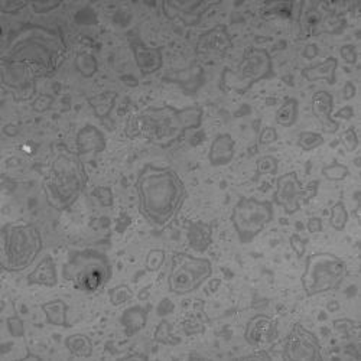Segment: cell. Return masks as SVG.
Segmentation results:
<instances>
[{
	"label": "cell",
	"instance_id": "15",
	"mask_svg": "<svg viewBox=\"0 0 361 361\" xmlns=\"http://www.w3.org/2000/svg\"><path fill=\"white\" fill-rule=\"evenodd\" d=\"M214 5H218V2H166L162 8L168 19L179 20L185 26H196Z\"/></svg>",
	"mask_w": 361,
	"mask_h": 361
},
{
	"label": "cell",
	"instance_id": "19",
	"mask_svg": "<svg viewBox=\"0 0 361 361\" xmlns=\"http://www.w3.org/2000/svg\"><path fill=\"white\" fill-rule=\"evenodd\" d=\"M236 142L230 133H220L214 137V141L208 151V162L211 166H226L234 159Z\"/></svg>",
	"mask_w": 361,
	"mask_h": 361
},
{
	"label": "cell",
	"instance_id": "16",
	"mask_svg": "<svg viewBox=\"0 0 361 361\" xmlns=\"http://www.w3.org/2000/svg\"><path fill=\"white\" fill-rule=\"evenodd\" d=\"M277 336L276 322L263 314L255 315L246 325L244 340L252 347H262L274 340Z\"/></svg>",
	"mask_w": 361,
	"mask_h": 361
},
{
	"label": "cell",
	"instance_id": "3",
	"mask_svg": "<svg viewBox=\"0 0 361 361\" xmlns=\"http://www.w3.org/2000/svg\"><path fill=\"white\" fill-rule=\"evenodd\" d=\"M203 116L204 112L198 106L148 107L127 122L126 134L130 139L141 136L153 145L166 148L178 142L188 130L200 129Z\"/></svg>",
	"mask_w": 361,
	"mask_h": 361
},
{
	"label": "cell",
	"instance_id": "10",
	"mask_svg": "<svg viewBox=\"0 0 361 361\" xmlns=\"http://www.w3.org/2000/svg\"><path fill=\"white\" fill-rule=\"evenodd\" d=\"M211 274L213 263L208 259L188 253H175L168 274V289L179 296L192 293L200 289Z\"/></svg>",
	"mask_w": 361,
	"mask_h": 361
},
{
	"label": "cell",
	"instance_id": "38",
	"mask_svg": "<svg viewBox=\"0 0 361 361\" xmlns=\"http://www.w3.org/2000/svg\"><path fill=\"white\" fill-rule=\"evenodd\" d=\"M171 334H170V324L168 322H160V325L156 329L155 338L159 343H165V344H174L172 340H170Z\"/></svg>",
	"mask_w": 361,
	"mask_h": 361
},
{
	"label": "cell",
	"instance_id": "20",
	"mask_svg": "<svg viewBox=\"0 0 361 361\" xmlns=\"http://www.w3.org/2000/svg\"><path fill=\"white\" fill-rule=\"evenodd\" d=\"M77 149L80 156L100 153L106 149V137L96 126L87 125L77 134Z\"/></svg>",
	"mask_w": 361,
	"mask_h": 361
},
{
	"label": "cell",
	"instance_id": "39",
	"mask_svg": "<svg viewBox=\"0 0 361 361\" xmlns=\"http://www.w3.org/2000/svg\"><path fill=\"white\" fill-rule=\"evenodd\" d=\"M8 328L13 337H23V334H25L23 322L19 317H11L8 319Z\"/></svg>",
	"mask_w": 361,
	"mask_h": 361
},
{
	"label": "cell",
	"instance_id": "34",
	"mask_svg": "<svg viewBox=\"0 0 361 361\" xmlns=\"http://www.w3.org/2000/svg\"><path fill=\"white\" fill-rule=\"evenodd\" d=\"M277 168H279L277 159L270 155H266V156H262L260 159H258V163H256L258 175H276Z\"/></svg>",
	"mask_w": 361,
	"mask_h": 361
},
{
	"label": "cell",
	"instance_id": "36",
	"mask_svg": "<svg viewBox=\"0 0 361 361\" xmlns=\"http://www.w3.org/2000/svg\"><path fill=\"white\" fill-rule=\"evenodd\" d=\"M341 144L344 145L347 152H354L358 148V136L355 133L354 127L347 129L346 132L341 133Z\"/></svg>",
	"mask_w": 361,
	"mask_h": 361
},
{
	"label": "cell",
	"instance_id": "27",
	"mask_svg": "<svg viewBox=\"0 0 361 361\" xmlns=\"http://www.w3.org/2000/svg\"><path fill=\"white\" fill-rule=\"evenodd\" d=\"M67 350L78 358H89L93 355V341L86 334H72L65 338Z\"/></svg>",
	"mask_w": 361,
	"mask_h": 361
},
{
	"label": "cell",
	"instance_id": "47",
	"mask_svg": "<svg viewBox=\"0 0 361 361\" xmlns=\"http://www.w3.org/2000/svg\"><path fill=\"white\" fill-rule=\"evenodd\" d=\"M354 96H355V87L351 81H348V82H346V87H344V99L350 100Z\"/></svg>",
	"mask_w": 361,
	"mask_h": 361
},
{
	"label": "cell",
	"instance_id": "7",
	"mask_svg": "<svg viewBox=\"0 0 361 361\" xmlns=\"http://www.w3.org/2000/svg\"><path fill=\"white\" fill-rule=\"evenodd\" d=\"M348 274L346 262L332 253H312L305 260L300 276L302 289L308 298L337 291Z\"/></svg>",
	"mask_w": 361,
	"mask_h": 361
},
{
	"label": "cell",
	"instance_id": "1",
	"mask_svg": "<svg viewBox=\"0 0 361 361\" xmlns=\"http://www.w3.org/2000/svg\"><path fill=\"white\" fill-rule=\"evenodd\" d=\"M139 211L149 224L163 229L177 218L185 200L186 186L170 166L146 163L136 179Z\"/></svg>",
	"mask_w": 361,
	"mask_h": 361
},
{
	"label": "cell",
	"instance_id": "42",
	"mask_svg": "<svg viewBox=\"0 0 361 361\" xmlns=\"http://www.w3.org/2000/svg\"><path fill=\"white\" fill-rule=\"evenodd\" d=\"M27 5H30L27 2H4L2 6H0V9H2L4 13H18Z\"/></svg>",
	"mask_w": 361,
	"mask_h": 361
},
{
	"label": "cell",
	"instance_id": "31",
	"mask_svg": "<svg viewBox=\"0 0 361 361\" xmlns=\"http://www.w3.org/2000/svg\"><path fill=\"white\" fill-rule=\"evenodd\" d=\"M75 68L82 77H93L97 72V60L90 53H78L75 58Z\"/></svg>",
	"mask_w": 361,
	"mask_h": 361
},
{
	"label": "cell",
	"instance_id": "23",
	"mask_svg": "<svg viewBox=\"0 0 361 361\" xmlns=\"http://www.w3.org/2000/svg\"><path fill=\"white\" fill-rule=\"evenodd\" d=\"M337 68H338V60L334 57H328L322 63H318L315 65L307 67L302 70V77L308 81H319L324 80L328 84H336L337 81Z\"/></svg>",
	"mask_w": 361,
	"mask_h": 361
},
{
	"label": "cell",
	"instance_id": "13",
	"mask_svg": "<svg viewBox=\"0 0 361 361\" xmlns=\"http://www.w3.org/2000/svg\"><path fill=\"white\" fill-rule=\"evenodd\" d=\"M284 358L291 361L322 360L318 337L302 324H295L285 340Z\"/></svg>",
	"mask_w": 361,
	"mask_h": 361
},
{
	"label": "cell",
	"instance_id": "32",
	"mask_svg": "<svg viewBox=\"0 0 361 361\" xmlns=\"http://www.w3.org/2000/svg\"><path fill=\"white\" fill-rule=\"evenodd\" d=\"M322 175L328 179V181H343L350 175V170L347 165L343 163H331L327 165L322 168Z\"/></svg>",
	"mask_w": 361,
	"mask_h": 361
},
{
	"label": "cell",
	"instance_id": "14",
	"mask_svg": "<svg viewBox=\"0 0 361 361\" xmlns=\"http://www.w3.org/2000/svg\"><path fill=\"white\" fill-rule=\"evenodd\" d=\"M233 48V39L226 25H215L211 30L203 32L197 41L196 52L204 58H223Z\"/></svg>",
	"mask_w": 361,
	"mask_h": 361
},
{
	"label": "cell",
	"instance_id": "4",
	"mask_svg": "<svg viewBox=\"0 0 361 361\" xmlns=\"http://www.w3.org/2000/svg\"><path fill=\"white\" fill-rule=\"evenodd\" d=\"M87 186V172L78 153L61 152L55 156L44 181L48 204L58 210H68Z\"/></svg>",
	"mask_w": 361,
	"mask_h": 361
},
{
	"label": "cell",
	"instance_id": "37",
	"mask_svg": "<svg viewBox=\"0 0 361 361\" xmlns=\"http://www.w3.org/2000/svg\"><path fill=\"white\" fill-rule=\"evenodd\" d=\"M93 196L99 200V203L103 207H112L113 205V194H112V189L107 188V186H97L93 191Z\"/></svg>",
	"mask_w": 361,
	"mask_h": 361
},
{
	"label": "cell",
	"instance_id": "30",
	"mask_svg": "<svg viewBox=\"0 0 361 361\" xmlns=\"http://www.w3.org/2000/svg\"><path fill=\"white\" fill-rule=\"evenodd\" d=\"M324 142V136L317 132H302L298 136V146L305 152H311L322 146Z\"/></svg>",
	"mask_w": 361,
	"mask_h": 361
},
{
	"label": "cell",
	"instance_id": "22",
	"mask_svg": "<svg viewBox=\"0 0 361 361\" xmlns=\"http://www.w3.org/2000/svg\"><path fill=\"white\" fill-rule=\"evenodd\" d=\"M186 240L198 253H204L213 243V227L204 221H191L186 229Z\"/></svg>",
	"mask_w": 361,
	"mask_h": 361
},
{
	"label": "cell",
	"instance_id": "2",
	"mask_svg": "<svg viewBox=\"0 0 361 361\" xmlns=\"http://www.w3.org/2000/svg\"><path fill=\"white\" fill-rule=\"evenodd\" d=\"M65 53L67 45L60 31L41 25H25L13 34L2 58L30 65L41 78L57 71Z\"/></svg>",
	"mask_w": 361,
	"mask_h": 361
},
{
	"label": "cell",
	"instance_id": "21",
	"mask_svg": "<svg viewBox=\"0 0 361 361\" xmlns=\"http://www.w3.org/2000/svg\"><path fill=\"white\" fill-rule=\"evenodd\" d=\"M27 285H41L52 288L58 284L57 265H55L52 256H45L38 266L27 274Z\"/></svg>",
	"mask_w": 361,
	"mask_h": 361
},
{
	"label": "cell",
	"instance_id": "44",
	"mask_svg": "<svg viewBox=\"0 0 361 361\" xmlns=\"http://www.w3.org/2000/svg\"><path fill=\"white\" fill-rule=\"evenodd\" d=\"M341 57L346 60L348 64H354L357 61V52L353 45H344L341 48Z\"/></svg>",
	"mask_w": 361,
	"mask_h": 361
},
{
	"label": "cell",
	"instance_id": "29",
	"mask_svg": "<svg viewBox=\"0 0 361 361\" xmlns=\"http://www.w3.org/2000/svg\"><path fill=\"white\" fill-rule=\"evenodd\" d=\"M348 211L346 208V204L343 201L336 203L331 207V215H329V224L332 229L337 232H343L348 223Z\"/></svg>",
	"mask_w": 361,
	"mask_h": 361
},
{
	"label": "cell",
	"instance_id": "18",
	"mask_svg": "<svg viewBox=\"0 0 361 361\" xmlns=\"http://www.w3.org/2000/svg\"><path fill=\"white\" fill-rule=\"evenodd\" d=\"M132 51L134 55V61L142 72V75H151L159 71L163 65L162 48L159 46H148L144 42H133Z\"/></svg>",
	"mask_w": 361,
	"mask_h": 361
},
{
	"label": "cell",
	"instance_id": "40",
	"mask_svg": "<svg viewBox=\"0 0 361 361\" xmlns=\"http://www.w3.org/2000/svg\"><path fill=\"white\" fill-rule=\"evenodd\" d=\"M289 243H291L292 250L296 253V256H298V258H303L305 250H307V247H305V240H303L299 234L295 233V234L291 236Z\"/></svg>",
	"mask_w": 361,
	"mask_h": 361
},
{
	"label": "cell",
	"instance_id": "8",
	"mask_svg": "<svg viewBox=\"0 0 361 361\" xmlns=\"http://www.w3.org/2000/svg\"><path fill=\"white\" fill-rule=\"evenodd\" d=\"M273 75L270 53L265 48L248 46L236 68H226L221 74L220 87L226 93L244 94L259 81Z\"/></svg>",
	"mask_w": 361,
	"mask_h": 361
},
{
	"label": "cell",
	"instance_id": "24",
	"mask_svg": "<svg viewBox=\"0 0 361 361\" xmlns=\"http://www.w3.org/2000/svg\"><path fill=\"white\" fill-rule=\"evenodd\" d=\"M120 322L125 327L126 336L132 337L145 328L148 322V310L141 307V305H134V307H130L123 312Z\"/></svg>",
	"mask_w": 361,
	"mask_h": 361
},
{
	"label": "cell",
	"instance_id": "35",
	"mask_svg": "<svg viewBox=\"0 0 361 361\" xmlns=\"http://www.w3.org/2000/svg\"><path fill=\"white\" fill-rule=\"evenodd\" d=\"M163 260H165L163 250H158V248L151 250V252L148 253V258H146V269L149 272H156L163 265Z\"/></svg>",
	"mask_w": 361,
	"mask_h": 361
},
{
	"label": "cell",
	"instance_id": "46",
	"mask_svg": "<svg viewBox=\"0 0 361 361\" xmlns=\"http://www.w3.org/2000/svg\"><path fill=\"white\" fill-rule=\"evenodd\" d=\"M354 116V110H353V107L351 106H346V107H343L340 112L337 113V118H340V119H346V120H350L351 118Z\"/></svg>",
	"mask_w": 361,
	"mask_h": 361
},
{
	"label": "cell",
	"instance_id": "17",
	"mask_svg": "<svg viewBox=\"0 0 361 361\" xmlns=\"http://www.w3.org/2000/svg\"><path fill=\"white\" fill-rule=\"evenodd\" d=\"M312 115L319 122L325 133H336L340 129V123L332 118V108H334V97L331 93L319 90L312 96L311 100Z\"/></svg>",
	"mask_w": 361,
	"mask_h": 361
},
{
	"label": "cell",
	"instance_id": "26",
	"mask_svg": "<svg viewBox=\"0 0 361 361\" xmlns=\"http://www.w3.org/2000/svg\"><path fill=\"white\" fill-rule=\"evenodd\" d=\"M299 115V103L293 97H286L274 115L276 123L282 127H292Z\"/></svg>",
	"mask_w": 361,
	"mask_h": 361
},
{
	"label": "cell",
	"instance_id": "12",
	"mask_svg": "<svg viewBox=\"0 0 361 361\" xmlns=\"http://www.w3.org/2000/svg\"><path fill=\"white\" fill-rule=\"evenodd\" d=\"M39 75L26 64L2 58L4 84L13 91L16 101L31 100L37 93V80Z\"/></svg>",
	"mask_w": 361,
	"mask_h": 361
},
{
	"label": "cell",
	"instance_id": "6",
	"mask_svg": "<svg viewBox=\"0 0 361 361\" xmlns=\"http://www.w3.org/2000/svg\"><path fill=\"white\" fill-rule=\"evenodd\" d=\"M64 281L72 284L77 291L94 293L112 279V265L106 255L93 248L77 250L68 255L63 267Z\"/></svg>",
	"mask_w": 361,
	"mask_h": 361
},
{
	"label": "cell",
	"instance_id": "45",
	"mask_svg": "<svg viewBox=\"0 0 361 361\" xmlns=\"http://www.w3.org/2000/svg\"><path fill=\"white\" fill-rule=\"evenodd\" d=\"M307 229L310 233H321L322 232V220L318 217H311L307 223Z\"/></svg>",
	"mask_w": 361,
	"mask_h": 361
},
{
	"label": "cell",
	"instance_id": "25",
	"mask_svg": "<svg viewBox=\"0 0 361 361\" xmlns=\"http://www.w3.org/2000/svg\"><path fill=\"white\" fill-rule=\"evenodd\" d=\"M41 310L45 314L46 322L53 327H63L70 328L67 312H68V305L63 299H52L41 305Z\"/></svg>",
	"mask_w": 361,
	"mask_h": 361
},
{
	"label": "cell",
	"instance_id": "28",
	"mask_svg": "<svg viewBox=\"0 0 361 361\" xmlns=\"http://www.w3.org/2000/svg\"><path fill=\"white\" fill-rule=\"evenodd\" d=\"M116 99H118V94L115 91H107L89 99V103L93 107L96 116L100 119H104L110 115V112H112Z\"/></svg>",
	"mask_w": 361,
	"mask_h": 361
},
{
	"label": "cell",
	"instance_id": "5",
	"mask_svg": "<svg viewBox=\"0 0 361 361\" xmlns=\"http://www.w3.org/2000/svg\"><path fill=\"white\" fill-rule=\"evenodd\" d=\"M2 267L19 273L34 265L44 248L39 229L32 223H8L2 227Z\"/></svg>",
	"mask_w": 361,
	"mask_h": 361
},
{
	"label": "cell",
	"instance_id": "43",
	"mask_svg": "<svg viewBox=\"0 0 361 361\" xmlns=\"http://www.w3.org/2000/svg\"><path fill=\"white\" fill-rule=\"evenodd\" d=\"M32 5V8H34V11L37 12V13H46V12H51V11H53V9H57L61 4L60 2H55V4H49V2H34V4H31Z\"/></svg>",
	"mask_w": 361,
	"mask_h": 361
},
{
	"label": "cell",
	"instance_id": "41",
	"mask_svg": "<svg viewBox=\"0 0 361 361\" xmlns=\"http://www.w3.org/2000/svg\"><path fill=\"white\" fill-rule=\"evenodd\" d=\"M277 141V132L274 127H265L259 136L260 145H270Z\"/></svg>",
	"mask_w": 361,
	"mask_h": 361
},
{
	"label": "cell",
	"instance_id": "9",
	"mask_svg": "<svg viewBox=\"0 0 361 361\" xmlns=\"http://www.w3.org/2000/svg\"><path fill=\"white\" fill-rule=\"evenodd\" d=\"M273 215V203L241 197L232 213V224L240 243H252L272 223Z\"/></svg>",
	"mask_w": 361,
	"mask_h": 361
},
{
	"label": "cell",
	"instance_id": "33",
	"mask_svg": "<svg viewBox=\"0 0 361 361\" xmlns=\"http://www.w3.org/2000/svg\"><path fill=\"white\" fill-rule=\"evenodd\" d=\"M108 298L112 305H115V307H120V305L132 300L133 292L127 285H119L108 291Z\"/></svg>",
	"mask_w": 361,
	"mask_h": 361
},
{
	"label": "cell",
	"instance_id": "11",
	"mask_svg": "<svg viewBox=\"0 0 361 361\" xmlns=\"http://www.w3.org/2000/svg\"><path fill=\"white\" fill-rule=\"evenodd\" d=\"M318 181L303 186L296 172H286L276 179V189L273 194V203L284 208L288 215L298 213L302 204H308L318 191Z\"/></svg>",
	"mask_w": 361,
	"mask_h": 361
}]
</instances>
